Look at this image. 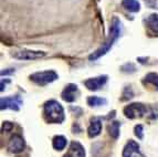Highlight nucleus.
I'll list each match as a JSON object with an SVG mask.
<instances>
[{
  "instance_id": "5",
  "label": "nucleus",
  "mask_w": 158,
  "mask_h": 157,
  "mask_svg": "<svg viewBox=\"0 0 158 157\" xmlns=\"http://www.w3.org/2000/svg\"><path fill=\"white\" fill-rule=\"evenodd\" d=\"M24 146H26L24 139L22 138V136L19 135V134H13L12 136L10 137V139H9L8 149L10 153H13V154L21 153L24 149Z\"/></svg>"
},
{
  "instance_id": "11",
  "label": "nucleus",
  "mask_w": 158,
  "mask_h": 157,
  "mask_svg": "<svg viewBox=\"0 0 158 157\" xmlns=\"http://www.w3.org/2000/svg\"><path fill=\"white\" fill-rule=\"evenodd\" d=\"M63 157H85V149L79 142L73 141Z\"/></svg>"
},
{
  "instance_id": "1",
  "label": "nucleus",
  "mask_w": 158,
  "mask_h": 157,
  "mask_svg": "<svg viewBox=\"0 0 158 157\" xmlns=\"http://www.w3.org/2000/svg\"><path fill=\"white\" fill-rule=\"evenodd\" d=\"M121 32H122L121 21H119V19L117 18V17H113V19H112V24H111V31H110V34H108L107 40H106L105 43H104L100 49H98L95 52H93L92 54L89 57V59H90L91 61H95V60H98V58H101V57H103L104 54H106V53L111 50V48L113 47V45L115 43L116 40L119 38Z\"/></svg>"
},
{
  "instance_id": "19",
  "label": "nucleus",
  "mask_w": 158,
  "mask_h": 157,
  "mask_svg": "<svg viewBox=\"0 0 158 157\" xmlns=\"http://www.w3.org/2000/svg\"><path fill=\"white\" fill-rule=\"evenodd\" d=\"M134 97V92H133L132 87H125L123 90V93H122V101H127V100H131Z\"/></svg>"
},
{
  "instance_id": "14",
  "label": "nucleus",
  "mask_w": 158,
  "mask_h": 157,
  "mask_svg": "<svg viewBox=\"0 0 158 157\" xmlns=\"http://www.w3.org/2000/svg\"><path fill=\"white\" fill-rule=\"evenodd\" d=\"M122 6L131 12H138L140 9V5L137 0H123Z\"/></svg>"
},
{
  "instance_id": "16",
  "label": "nucleus",
  "mask_w": 158,
  "mask_h": 157,
  "mask_svg": "<svg viewBox=\"0 0 158 157\" xmlns=\"http://www.w3.org/2000/svg\"><path fill=\"white\" fill-rule=\"evenodd\" d=\"M143 84H152L158 91V74L154 73V72L146 74L145 78H143Z\"/></svg>"
},
{
  "instance_id": "18",
  "label": "nucleus",
  "mask_w": 158,
  "mask_h": 157,
  "mask_svg": "<svg viewBox=\"0 0 158 157\" xmlns=\"http://www.w3.org/2000/svg\"><path fill=\"white\" fill-rule=\"evenodd\" d=\"M107 103L105 99H102V97L98 96H89L87 97V104L92 106V108H96V106H102V105H105Z\"/></svg>"
},
{
  "instance_id": "17",
  "label": "nucleus",
  "mask_w": 158,
  "mask_h": 157,
  "mask_svg": "<svg viewBox=\"0 0 158 157\" xmlns=\"http://www.w3.org/2000/svg\"><path fill=\"white\" fill-rule=\"evenodd\" d=\"M119 127H121V123L115 121V122H112L110 125H108V134L113 137L114 139H117L119 136Z\"/></svg>"
},
{
  "instance_id": "3",
  "label": "nucleus",
  "mask_w": 158,
  "mask_h": 157,
  "mask_svg": "<svg viewBox=\"0 0 158 157\" xmlns=\"http://www.w3.org/2000/svg\"><path fill=\"white\" fill-rule=\"evenodd\" d=\"M58 74L54 71H43V72H37L30 75V80L39 85H45L51 82L56 81L58 78Z\"/></svg>"
},
{
  "instance_id": "12",
  "label": "nucleus",
  "mask_w": 158,
  "mask_h": 157,
  "mask_svg": "<svg viewBox=\"0 0 158 157\" xmlns=\"http://www.w3.org/2000/svg\"><path fill=\"white\" fill-rule=\"evenodd\" d=\"M102 132V121L100 117H93L91 120V124L87 128V134L89 137L93 138V137L98 136Z\"/></svg>"
},
{
  "instance_id": "10",
  "label": "nucleus",
  "mask_w": 158,
  "mask_h": 157,
  "mask_svg": "<svg viewBox=\"0 0 158 157\" xmlns=\"http://www.w3.org/2000/svg\"><path fill=\"white\" fill-rule=\"evenodd\" d=\"M77 92H79L77 85L72 84V83L68 84V85L65 87V89L63 90V92H62L61 96H62V100H63V101L71 103V102H74V101H75Z\"/></svg>"
},
{
  "instance_id": "7",
  "label": "nucleus",
  "mask_w": 158,
  "mask_h": 157,
  "mask_svg": "<svg viewBox=\"0 0 158 157\" xmlns=\"http://www.w3.org/2000/svg\"><path fill=\"white\" fill-rule=\"evenodd\" d=\"M1 110H6V108H10L13 111H19L20 106L22 105V100L20 96L16 95V96H8V97H2L1 99Z\"/></svg>"
},
{
  "instance_id": "13",
  "label": "nucleus",
  "mask_w": 158,
  "mask_h": 157,
  "mask_svg": "<svg viewBox=\"0 0 158 157\" xmlns=\"http://www.w3.org/2000/svg\"><path fill=\"white\" fill-rule=\"evenodd\" d=\"M147 28L153 32V33H158V15H150L145 20Z\"/></svg>"
},
{
  "instance_id": "20",
  "label": "nucleus",
  "mask_w": 158,
  "mask_h": 157,
  "mask_svg": "<svg viewBox=\"0 0 158 157\" xmlns=\"http://www.w3.org/2000/svg\"><path fill=\"white\" fill-rule=\"evenodd\" d=\"M136 66L135 64H133V63L128 62V63H125L124 66H121V71L122 72H124V73H134V72H136Z\"/></svg>"
},
{
  "instance_id": "23",
  "label": "nucleus",
  "mask_w": 158,
  "mask_h": 157,
  "mask_svg": "<svg viewBox=\"0 0 158 157\" xmlns=\"http://www.w3.org/2000/svg\"><path fill=\"white\" fill-rule=\"evenodd\" d=\"M12 128V124L10 122H3V125H2V131L5 132H9Z\"/></svg>"
},
{
  "instance_id": "22",
  "label": "nucleus",
  "mask_w": 158,
  "mask_h": 157,
  "mask_svg": "<svg viewBox=\"0 0 158 157\" xmlns=\"http://www.w3.org/2000/svg\"><path fill=\"white\" fill-rule=\"evenodd\" d=\"M146 5L150 8H158L157 7V0H145Z\"/></svg>"
},
{
  "instance_id": "8",
  "label": "nucleus",
  "mask_w": 158,
  "mask_h": 157,
  "mask_svg": "<svg viewBox=\"0 0 158 157\" xmlns=\"http://www.w3.org/2000/svg\"><path fill=\"white\" fill-rule=\"evenodd\" d=\"M123 157H144L140 153L139 145L133 139H129L123 151Z\"/></svg>"
},
{
  "instance_id": "15",
  "label": "nucleus",
  "mask_w": 158,
  "mask_h": 157,
  "mask_svg": "<svg viewBox=\"0 0 158 157\" xmlns=\"http://www.w3.org/2000/svg\"><path fill=\"white\" fill-rule=\"evenodd\" d=\"M66 144H68V141H66L65 137L62 136V135H58V136L53 137L52 145H53V148L56 149V151H62V149H64Z\"/></svg>"
},
{
  "instance_id": "24",
  "label": "nucleus",
  "mask_w": 158,
  "mask_h": 157,
  "mask_svg": "<svg viewBox=\"0 0 158 157\" xmlns=\"http://www.w3.org/2000/svg\"><path fill=\"white\" fill-rule=\"evenodd\" d=\"M15 72V69H8L7 71H2L1 72V75H6V74H11Z\"/></svg>"
},
{
  "instance_id": "25",
  "label": "nucleus",
  "mask_w": 158,
  "mask_h": 157,
  "mask_svg": "<svg viewBox=\"0 0 158 157\" xmlns=\"http://www.w3.org/2000/svg\"><path fill=\"white\" fill-rule=\"evenodd\" d=\"M9 82H10V80H8V78H7V80H5V81L2 80V81H1V89H0V90H1V91H3V90H5V87H6V83H9Z\"/></svg>"
},
{
  "instance_id": "2",
  "label": "nucleus",
  "mask_w": 158,
  "mask_h": 157,
  "mask_svg": "<svg viewBox=\"0 0 158 157\" xmlns=\"http://www.w3.org/2000/svg\"><path fill=\"white\" fill-rule=\"evenodd\" d=\"M44 118L48 123L52 124H61L64 121V110L62 105L59 102L51 100L48 101L44 104V110H43Z\"/></svg>"
},
{
  "instance_id": "4",
  "label": "nucleus",
  "mask_w": 158,
  "mask_h": 157,
  "mask_svg": "<svg viewBox=\"0 0 158 157\" xmlns=\"http://www.w3.org/2000/svg\"><path fill=\"white\" fill-rule=\"evenodd\" d=\"M146 113H147V108L142 103H132L124 108L125 116L131 120L143 117Z\"/></svg>"
},
{
  "instance_id": "9",
  "label": "nucleus",
  "mask_w": 158,
  "mask_h": 157,
  "mask_svg": "<svg viewBox=\"0 0 158 157\" xmlns=\"http://www.w3.org/2000/svg\"><path fill=\"white\" fill-rule=\"evenodd\" d=\"M107 82V75H100L98 78H89L84 82L85 87L90 91H98Z\"/></svg>"
},
{
  "instance_id": "21",
  "label": "nucleus",
  "mask_w": 158,
  "mask_h": 157,
  "mask_svg": "<svg viewBox=\"0 0 158 157\" xmlns=\"http://www.w3.org/2000/svg\"><path fill=\"white\" fill-rule=\"evenodd\" d=\"M134 132L137 138L143 139V137H144V127H143V125H136L134 128Z\"/></svg>"
},
{
  "instance_id": "6",
  "label": "nucleus",
  "mask_w": 158,
  "mask_h": 157,
  "mask_svg": "<svg viewBox=\"0 0 158 157\" xmlns=\"http://www.w3.org/2000/svg\"><path fill=\"white\" fill-rule=\"evenodd\" d=\"M45 55V52L42 51H31V50H22L18 52H13L12 57L18 60H37Z\"/></svg>"
}]
</instances>
